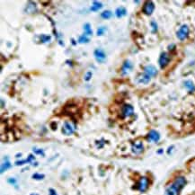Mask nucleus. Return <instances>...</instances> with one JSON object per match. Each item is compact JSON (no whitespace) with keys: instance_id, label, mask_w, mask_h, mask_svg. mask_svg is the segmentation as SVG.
Masks as SVG:
<instances>
[{"instance_id":"nucleus-23","label":"nucleus","mask_w":195,"mask_h":195,"mask_svg":"<svg viewBox=\"0 0 195 195\" xmlns=\"http://www.w3.org/2000/svg\"><path fill=\"white\" fill-rule=\"evenodd\" d=\"M41 41L42 42H49L51 39V37L50 35H41Z\"/></svg>"},{"instance_id":"nucleus-21","label":"nucleus","mask_w":195,"mask_h":195,"mask_svg":"<svg viewBox=\"0 0 195 195\" xmlns=\"http://www.w3.org/2000/svg\"><path fill=\"white\" fill-rule=\"evenodd\" d=\"M84 31H85V32H86L87 35H92V34H93V31L91 29V26L89 24H86L84 25Z\"/></svg>"},{"instance_id":"nucleus-4","label":"nucleus","mask_w":195,"mask_h":195,"mask_svg":"<svg viewBox=\"0 0 195 195\" xmlns=\"http://www.w3.org/2000/svg\"><path fill=\"white\" fill-rule=\"evenodd\" d=\"M134 113V108L133 106L131 105H124L121 108V116L123 118L126 117H130L131 115H133Z\"/></svg>"},{"instance_id":"nucleus-31","label":"nucleus","mask_w":195,"mask_h":195,"mask_svg":"<svg viewBox=\"0 0 195 195\" xmlns=\"http://www.w3.org/2000/svg\"><path fill=\"white\" fill-rule=\"evenodd\" d=\"M31 195H39V194H37V193H31Z\"/></svg>"},{"instance_id":"nucleus-18","label":"nucleus","mask_w":195,"mask_h":195,"mask_svg":"<svg viewBox=\"0 0 195 195\" xmlns=\"http://www.w3.org/2000/svg\"><path fill=\"white\" fill-rule=\"evenodd\" d=\"M184 86H185L188 90L190 91V92H193V91L195 89V86L194 85H193V83L192 81H190V80H188V81H186V82L184 83Z\"/></svg>"},{"instance_id":"nucleus-8","label":"nucleus","mask_w":195,"mask_h":195,"mask_svg":"<svg viewBox=\"0 0 195 195\" xmlns=\"http://www.w3.org/2000/svg\"><path fill=\"white\" fill-rule=\"evenodd\" d=\"M169 60H170V57H169V55L166 52L161 53V55L159 57V60H158V63H159L160 68H164L165 66L169 63Z\"/></svg>"},{"instance_id":"nucleus-9","label":"nucleus","mask_w":195,"mask_h":195,"mask_svg":"<svg viewBox=\"0 0 195 195\" xmlns=\"http://www.w3.org/2000/svg\"><path fill=\"white\" fill-rule=\"evenodd\" d=\"M94 55L96 60H97L98 62H100V63H103V62L105 61V59H106V55H105V51H104L103 50H101V49L95 50L94 52Z\"/></svg>"},{"instance_id":"nucleus-10","label":"nucleus","mask_w":195,"mask_h":195,"mask_svg":"<svg viewBox=\"0 0 195 195\" xmlns=\"http://www.w3.org/2000/svg\"><path fill=\"white\" fill-rule=\"evenodd\" d=\"M132 69V64L130 60H126L121 68V73L122 75H128Z\"/></svg>"},{"instance_id":"nucleus-5","label":"nucleus","mask_w":195,"mask_h":195,"mask_svg":"<svg viewBox=\"0 0 195 195\" xmlns=\"http://www.w3.org/2000/svg\"><path fill=\"white\" fill-rule=\"evenodd\" d=\"M188 34H189V27L186 24H184L177 31V38L181 41H183L188 37Z\"/></svg>"},{"instance_id":"nucleus-29","label":"nucleus","mask_w":195,"mask_h":195,"mask_svg":"<svg viewBox=\"0 0 195 195\" xmlns=\"http://www.w3.org/2000/svg\"><path fill=\"white\" fill-rule=\"evenodd\" d=\"M152 27H153V29H154L153 31H155L156 30V24L155 22H152Z\"/></svg>"},{"instance_id":"nucleus-1","label":"nucleus","mask_w":195,"mask_h":195,"mask_svg":"<svg viewBox=\"0 0 195 195\" xmlns=\"http://www.w3.org/2000/svg\"><path fill=\"white\" fill-rule=\"evenodd\" d=\"M186 182V179L183 176L176 177L173 183L165 189V195H179L180 191L185 186Z\"/></svg>"},{"instance_id":"nucleus-25","label":"nucleus","mask_w":195,"mask_h":195,"mask_svg":"<svg viewBox=\"0 0 195 195\" xmlns=\"http://www.w3.org/2000/svg\"><path fill=\"white\" fill-rule=\"evenodd\" d=\"M32 178L35 180H42L44 178V175H41V174H34L32 175Z\"/></svg>"},{"instance_id":"nucleus-11","label":"nucleus","mask_w":195,"mask_h":195,"mask_svg":"<svg viewBox=\"0 0 195 195\" xmlns=\"http://www.w3.org/2000/svg\"><path fill=\"white\" fill-rule=\"evenodd\" d=\"M144 71H145V74H147L148 75H149L150 77L151 76H155L157 74V69L152 66V65H148L144 68Z\"/></svg>"},{"instance_id":"nucleus-27","label":"nucleus","mask_w":195,"mask_h":195,"mask_svg":"<svg viewBox=\"0 0 195 195\" xmlns=\"http://www.w3.org/2000/svg\"><path fill=\"white\" fill-rule=\"evenodd\" d=\"M33 151L35 154H39V155H42V156H44V153L42 149H33Z\"/></svg>"},{"instance_id":"nucleus-22","label":"nucleus","mask_w":195,"mask_h":195,"mask_svg":"<svg viewBox=\"0 0 195 195\" xmlns=\"http://www.w3.org/2000/svg\"><path fill=\"white\" fill-rule=\"evenodd\" d=\"M101 16H102V18H104V19H109V18H111V17L112 16V14L111 11L106 10V11L103 12V13L101 14Z\"/></svg>"},{"instance_id":"nucleus-2","label":"nucleus","mask_w":195,"mask_h":195,"mask_svg":"<svg viewBox=\"0 0 195 195\" xmlns=\"http://www.w3.org/2000/svg\"><path fill=\"white\" fill-rule=\"evenodd\" d=\"M149 185V178L146 177V176H143V177H141V178L139 179V181L138 182L137 187H136V188H137L139 192L144 193V192H146V191L148 190Z\"/></svg>"},{"instance_id":"nucleus-7","label":"nucleus","mask_w":195,"mask_h":195,"mask_svg":"<svg viewBox=\"0 0 195 195\" xmlns=\"http://www.w3.org/2000/svg\"><path fill=\"white\" fill-rule=\"evenodd\" d=\"M131 150L134 154H140L143 152L144 150V146H143V143L139 140L138 141H135L134 143H132V146H131Z\"/></svg>"},{"instance_id":"nucleus-19","label":"nucleus","mask_w":195,"mask_h":195,"mask_svg":"<svg viewBox=\"0 0 195 195\" xmlns=\"http://www.w3.org/2000/svg\"><path fill=\"white\" fill-rule=\"evenodd\" d=\"M89 41H90L89 38H87L86 34H83V35H81L78 38V42L79 43H87V42H89Z\"/></svg>"},{"instance_id":"nucleus-28","label":"nucleus","mask_w":195,"mask_h":195,"mask_svg":"<svg viewBox=\"0 0 195 195\" xmlns=\"http://www.w3.org/2000/svg\"><path fill=\"white\" fill-rule=\"evenodd\" d=\"M50 195H57L56 191L53 190V189H50Z\"/></svg>"},{"instance_id":"nucleus-14","label":"nucleus","mask_w":195,"mask_h":195,"mask_svg":"<svg viewBox=\"0 0 195 195\" xmlns=\"http://www.w3.org/2000/svg\"><path fill=\"white\" fill-rule=\"evenodd\" d=\"M115 15H116V16H117L118 18H120V17H122V16L127 15V10H126L124 7H122V6L118 7V8L116 9V11H115Z\"/></svg>"},{"instance_id":"nucleus-30","label":"nucleus","mask_w":195,"mask_h":195,"mask_svg":"<svg viewBox=\"0 0 195 195\" xmlns=\"http://www.w3.org/2000/svg\"><path fill=\"white\" fill-rule=\"evenodd\" d=\"M8 182H9L10 183H13V184H15V182H16V181H15V179H14V178H10V179L8 180Z\"/></svg>"},{"instance_id":"nucleus-12","label":"nucleus","mask_w":195,"mask_h":195,"mask_svg":"<svg viewBox=\"0 0 195 195\" xmlns=\"http://www.w3.org/2000/svg\"><path fill=\"white\" fill-rule=\"evenodd\" d=\"M136 81H137V83H138V84H144V85H146V84H149V83L150 76L144 73V74H141V75H138L137 78H136Z\"/></svg>"},{"instance_id":"nucleus-3","label":"nucleus","mask_w":195,"mask_h":195,"mask_svg":"<svg viewBox=\"0 0 195 195\" xmlns=\"http://www.w3.org/2000/svg\"><path fill=\"white\" fill-rule=\"evenodd\" d=\"M62 133L66 136H69L74 133L75 131V126L69 122V121H65L63 126H62Z\"/></svg>"},{"instance_id":"nucleus-16","label":"nucleus","mask_w":195,"mask_h":195,"mask_svg":"<svg viewBox=\"0 0 195 195\" xmlns=\"http://www.w3.org/2000/svg\"><path fill=\"white\" fill-rule=\"evenodd\" d=\"M34 160V156L32 155H30L29 157L25 160H22V161H17L15 162V165H24V164H27V163H30V162H32Z\"/></svg>"},{"instance_id":"nucleus-24","label":"nucleus","mask_w":195,"mask_h":195,"mask_svg":"<svg viewBox=\"0 0 195 195\" xmlns=\"http://www.w3.org/2000/svg\"><path fill=\"white\" fill-rule=\"evenodd\" d=\"M105 31H106V28H105V26L99 27V28L97 29V35H98V36H102L104 33H105Z\"/></svg>"},{"instance_id":"nucleus-26","label":"nucleus","mask_w":195,"mask_h":195,"mask_svg":"<svg viewBox=\"0 0 195 195\" xmlns=\"http://www.w3.org/2000/svg\"><path fill=\"white\" fill-rule=\"evenodd\" d=\"M92 75H93V74H92V72H91V71H88V72L86 74L85 80H86V81H89V80L91 79V77H92Z\"/></svg>"},{"instance_id":"nucleus-17","label":"nucleus","mask_w":195,"mask_h":195,"mask_svg":"<svg viewBox=\"0 0 195 195\" xmlns=\"http://www.w3.org/2000/svg\"><path fill=\"white\" fill-rule=\"evenodd\" d=\"M103 7V5L101 2L98 1H94L93 2V6L91 7V11H98L99 9H101Z\"/></svg>"},{"instance_id":"nucleus-13","label":"nucleus","mask_w":195,"mask_h":195,"mask_svg":"<svg viewBox=\"0 0 195 195\" xmlns=\"http://www.w3.org/2000/svg\"><path fill=\"white\" fill-rule=\"evenodd\" d=\"M160 138V135L156 131H150L149 136H148V139L151 142H157Z\"/></svg>"},{"instance_id":"nucleus-20","label":"nucleus","mask_w":195,"mask_h":195,"mask_svg":"<svg viewBox=\"0 0 195 195\" xmlns=\"http://www.w3.org/2000/svg\"><path fill=\"white\" fill-rule=\"evenodd\" d=\"M10 167H11V164L9 163V161H6L1 165V173H4V171H6Z\"/></svg>"},{"instance_id":"nucleus-6","label":"nucleus","mask_w":195,"mask_h":195,"mask_svg":"<svg viewBox=\"0 0 195 195\" xmlns=\"http://www.w3.org/2000/svg\"><path fill=\"white\" fill-rule=\"evenodd\" d=\"M154 9H155V5H154V3H153L152 1H148V2L145 3L142 11H143V13H144L145 15H150L153 12H154Z\"/></svg>"},{"instance_id":"nucleus-15","label":"nucleus","mask_w":195,"mask_h":195,"mask_svg":"<svg viewBox=\"0 0 195 195\" xmlns=\"http://www.w3.org/2000/svg\"><path fill=\"white\" fill-rule=\"evenodd\" d=\"M25 11L27 12V13H34L35 11H36V5L34 4V3H31L30 2L28 5H27V6H26V8H25Z\"/></svg>"}]
</instances>
